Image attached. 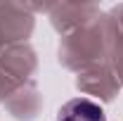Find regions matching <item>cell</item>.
Segmentation results:
<instances>
[{"instance_id": "1", "label": "cell", "mask_w": 123, "mask_h": 121, "mask_svg": "<svg viewBox=\"0 0 123 121\" xmlns=\"http://www.w3.org/2000/svg\"><path fill=\"white\" fill-rule=\"evenodd\" d=\"M57 121H107V116L97 102H92L88 97H76V100H69L59 109Z\"/></svg>"}]
</instances>
